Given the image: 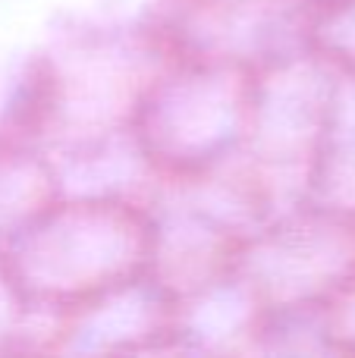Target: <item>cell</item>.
<instances>
[{"instance_id":"obj_1","label":"cell","mask_w":355,"mask_h":358,"mask_svg":"<svg viewBox=\"0 0 355 358\" xmlns=\"http://www.w3.org/2000/svg\"><path fill=\"white\" fill-rule=\"evenodd\" d=\"M327 48L343 63L349 73H355V0H337L327 16Z\"/></svg>"}]
</instances>
